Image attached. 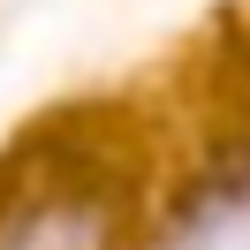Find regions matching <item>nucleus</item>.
<instances>
[{
    "mask_svg": "<svg viewBox=\"0 0 250 250\" xmlns=\"http://www.w3.org/2000/svg\"><path fill=\"white\" fill-rule=\"evenodd\" d=\"M0 250H114V220L91 197H31L0 220Z\"/></svg>",
    "mask_w": 250,
    "mask_h": 250,
    "instance_id": "obj_1",
    "label": "nucleus"
}]
</instances>
